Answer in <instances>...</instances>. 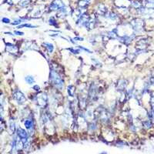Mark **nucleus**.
Segmentation results:
<instances>
[{
	"label": "nucleus",
	"mask_w": 154,
	"mask_h": 154,
	"mask_svg": "<svg viewBox=\"0 0 154 154\" xmlns=\"http://www.w3.org/2000/svg\"><path fill=\"white\" fill-rule=\"evenodd\" d=\"M50 79L51 82L53 83L55 86H56L59 89H62L63 87V81L60 75L57 73L56 71L52 70L50 72Z\"/></svg>",
	"instance_id": "1"
},
{
	"label": "nucleus",
	"mask_w": 154,
	"mask_h": 154,
	"mask_svg": "<svg viewBox=\"0 0 154 154\" xmlns=\"http://www.w3.org/2000/svg\"><path fill=\"white\" fill-rule=\"evenodd\" d=\"M12 96L15 100L17 101V103L19 104H22L25 102V96H24V94L19 90V89H16L15 91L13 92L12 93Z\"/></svg>",
	"instance_id": "2"
},
{
	"label": "nucleus",
	"mask_w": 154,
	"mask_h": 154,
	"mask_svg": "<svg viewBox=\"0 0 154 154\" xmlns=\"http://www.w3.org/2000/svg\"><path fill=\"white\" fill-rule=\"evenodd\" d=\"M47 95L46 93H39L36 96V103L40 107H45L47 104Z\"/></svg>",
	"instance_id": "3"
},
{
	"label": "nucleus",
	"mask_w": 154,
	"mask_h": 154,
	"mask_svg": "<svg viewBox=\"0 0 154 154\" xmlns=\"http://www.w3.org/2000/svg\"><path fill=\"white\" fill-rule=\"evenodd\" d=\"M65 7H66L65 5H64V3L62 2V0H55V1L52 2L51 5H49V9L51 11H58Z\"/></svg>",
	"instance_id": "4"
},
{
	"label": "nucleus",
	"mask_w": 154,
	"mask_h": 154,
	"mask_svg": "<svg viewBox=\"0 0 154 154\" xmlns=\"http://www.w3.org/2000/svg\"><path fill=\"white\" fill-rule=\"evenodd\" d=\"M17 134H18L19 137L22 140V143L23 144L28 143V134L25 131V129H22L21 128H19V129H17Z\"/></svg>",
	"instance_id": "5"
},
{
	"label": "nucleus",
	"mask_w": 154,
	"mask_h": 154,
	"mask_svg": "<svg viewBox=\"0 0 154 154\" xmlns=\"http://www.w3.org/2000/svg\"><path fill=\"white\" fill-rule=\"evenodd\" d=\"M97 89L94 84H92L90 90H89V98L90 100H96V96H97Z\"/></svg>",
	"instance_id": "6"
},
{
	"label": "nucleus",
	"mask_w": 154,
	"mask_h": 154,
	"mask_svg": "<svg viewBox=\"0 0 154 154\" xmlns=\"http://www.w3.org/2000/svg\"><path fill=\"white\" fill-rule=\"evenodd\" d=\"M24 125L25 128L29 131V134L32 135V131H33V121L30 120H25L24 122Z\"/></svg>",
	"instance_id": "7"
},
{
	"label": "nucleus",
	"mask_w": 154,
	"mask_h": 154,
	"mask_svg": "<svg viewBox=\"0 0 154 154\" xmlns=\"http://www.w3.org/2000/svg\"><path fill=\"white\" fill-rule=\"evenodd\" d=\"M97 12H98V13L101 16H106L107 14V9H106L105 5H98Z\"/></svg>",
	"instance_id": "8"
},
{
	"label": "nucleus",
	"mask_w": 154,
	"mask_h": 154,
	"mask_svg": "<svg viewBox=\"0 0 154 154\" xmlns=\"http://www.w3.org/2000/svg\"><path fill=\"white\" fill-rule=\"evenodd\" d=\"M89 3H90V0H79L78 4L80 8H85L88 6Z\"/></svg>",
	"instance_id": "9"
},
{
	"label": "nucleus",
	"mask_w": 154,
	"mask_h": 154,
	"mask_svg": "<svg viewBox=\"0 0 154 154\" xmlns=\"http://www.w3.org/2000/svg\"><path fill=\"white\" fill-rule=\"evenodd\" d=\"M44 46H46V48H47L48 49V51L49 52V53H53V50H54V46L53 44H51V43H48V42H44L42 44Z\"/></svg>",
	"instance_id": "10"
},
{
	"label": "nucleus",
	"mask_w": 154,
	"mask_h": 154,
	"mask_svg": "<svg viewBox=\"0 0 154 154\" xmlns=\"http://www.w3.org/2000/svg\"><path fill=\"white\" fill-rule=\"evenodd\" d=\"M67 92H68V94L69 96H74V93H75V87L73 86H69L68 88H67Z\"/></svg>",
	"instance_id": "11"
},
{
	"label": "nucleus",
	"mask_w": 154,
	"mask_h": 154,
	"mask_svg": "<svg viewBox=\"0 0 154 154\" xmlns=\"http://www.w3.org/2000/svg\"><path fill=\"white\" fill-rule=\"evenodd\" d=\"M25 82H26L28 84H29V85H32V84H33L35 80H34V78L33 75H27L26 77L25 78Z\"/></svg>",
	"instance_id": "12"
},
{
	"label": "nucleus",
	"mask_w": 154,
	"mask_h": 154,
	"mask_svg": "<svg viewBox=\"0 0 154 154\" xmlns=\"http://www.w3.org/2000/svg\"><path fill=\"white\" fill-rule=\"evenodd\" d=\"M30 4V0H20L19 5L22 7H27Z\"/></svg>",
	"instance_id": "13"
},
{
	"label": "nucleus",
	"mask_w": 154,
	"mask_h": 154,
	"mask_svg": "<svg viewBox=\"0 0 154 154\" xmlns=\"http://www.w3.org/2000/svg\"><path fill=\"white\" fill-rule=\"evenodd\" d=\"M9 129H10V132L12 133H15L16 126H15V123H14V121H12V120H10V121H9Z\"/></svg>",
	"instance_id": "14"
},
{
	"label": "nucleus",
	"mask_w": 154,
	"mask_h": 154,
	"mask_svg": "<svg viewBox=\"0 0 154 154\" xmlns=\"http://www.w3.org/2000/svg\"><path fill=\"white\" fill-rule=\"evenodd\" d=\"M106 17L108 19H112V20H115L117 19V14L114 13V12H109L106 14Z\"/></svg>",
	"instance_id": "15"
},
{
	"label": "nucleus",
	"mask_w": 154,
	"mask_h": 154,
	"mask_svg": "<svg viewBox=\"0 0 154 154\" xmlns=\"http://www.w3.org/2000/svg\"><path fill=\"white\" fill-rule=\"evenodd\" d=\"M109 36L110 38H117V29H113L112 31L109 32Z\"/></svg>",
	"instance_id": "16"
},
{
	"label": "nucleus",
	"mask_w": 154,
	"mask_h": 154,
	"mask_svg": "<svg viewBox=\"0 0 154 154\" xmlns=\"http://www.w3.org/2000/svg\"><path fill=\"white\" fill-rule=\"evenodd\" d=\"M22 27H28V28H36V26H33V25H32L30 24H22L21 25H18L17 28L18 29H20V28H22Z\"/></svg>",
	"instance_id": "17"
},
{
	"label": "nucleus",
	"mask_w": 154,
	"mask_h": 154,
	"mask_svg": "<svg viewBox=\"0 0 154 154\" xmlns=\"http://www.w3.org/2000/svg\"><path fill=\"white\" fill-rule=\"evenodd\" d=\"M96 129V126L95 123H91L89 125V130H95Z\"/></svg>",
	"instance_id": "18"
},
{
	"label": "nucleus",
	"mask_w": 154,
	"mask_h": 154,
	"mask_svg": "<svg viewBox=\"0 0 154 154\" xmlns=\"http://www.w3.org/2000/svg\"><path fill=\"white\" fill-rule=\"evenodd\" d=\"M49 22L50 23L51 25H56V21H55L54 18H50V19H49Z\"/></svg>",
	"instance_id": "19"
},
{
	"label": "nucleus",
	"mask_w": 154,
	"mask_h": 154,
	"mask_svg": "<svg viewBox=\"0 0 154 154\" xmlns=\"http://www.w3.org/2000/svg\"><path fill=\"white\" fill-rule=\"evenodd\" d=\"M68 50H69L70 52H72V53H74V54H78L79 53V51L78 50H75V49H72V48H69V49H67Z\"/></svg>",
	"instance_id": "20"
},
{
	"label": "nucleus",
	"mask_w": 154,
	"mask_h": 154,
	"mask_svg": "<svg viewBox=\"0 0 154 154\" xmlns=\"http://www.w3.org/2000/svg\"><path fill=\"white\" fill-rule=\"evenodd\" d=\"M22 22V19H18V20H16L15 22H13L12 23V25H19L20 24V22Z\"/></svg>",
	"instance_id": "21"
},
{
	"label": "nucleus",
	"mask_w": 154,
	"mask_h": 154,
	"mask_svg": "<svg viewBox=\"0 0 154 154\" xmlns=\"http://www.w3.org/2000/svg\"><path fill=\"white\" fill-rule=\"evenodd\" d=\"M2 22H4V23H9L10 22L9 19H8V18H2Z\"/></svg>",
	"instance_id": "22"
},
{
	"label": "nucleus",
	"mask_w": 154,
	"mask_h": 154,
	"mask_svg": "<svg viewBox=\"0 0 154 154\" xmlns=\"http://www.w3.org/2000/svg\"><path fill=\"white\" fill-rule=\"evenodd\" d=\"M79 49H83L84 51H86V52H88V53H91L92 52L90 51V50H89L88 49H86V48H84V47H83V46H79Z\"/></svg>",
	"instance_id": "23"
},
{
	"label": "nucleus",
	"mask_w": 154,
	"mask_h": 154,
	"mask_svg": "<svg viewBox=\"0 0 154 154\" xmlns=\"http://www.w3.org/2000/svg\"><path fill=\"white\" fill-rule=\"evenodd\" d=\"M33 89H35V90H36V91H38V92H39V91H40V87H39V86H37V85L34 86H33Z\"/></svg>",
	"instance_id": "24"
},
{
	"label": "nucleus",
	"mask_w": 154,
	"mask_h": 154,
	"mask_svg": "<svg viewBox=\"0 0 154 154\" xmlns=\"http://www.w3.org/2000/svg\"><path fill=\"white\" fill-rule=\"evenodd\" d=\"M15 34L19 35V36H23V35H24V33H21V32H18V31H16L15 32Z\"/></svg>",
	"instance_id": "25"
},
{
	"label": "nucleus",
	"mask_w": 154,
	"mask_h": 154,
	"mask_svg": "<svg viewBox=\"0 0 154 154\" xmlns=\"http://www.w3.org/2000/svg\"><path fill=\"white\" fill-rule=\"evenodd\" d=\"M75 40H83V38H78V37H75Z\"/></svg>",
	"instance_id": "26"
}]
</instances>
